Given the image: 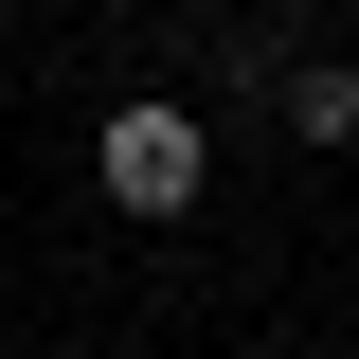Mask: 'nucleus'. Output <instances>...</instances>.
<instances>
[{
    "instance_id": "obj_1",
    "label": "nucleus",
    "mask_w": 359,
    "mask_h": 359,
    "mask_svg": "<svg viewBox=\"0 0 359 359\" xmlns=\"http://www.w3.org/2000/svg\"><path fill=\"white\" fill-rule=\"evenodd\" d=\"M198 180H216V126L180 108V90H144V108H108V216H198Z\"/></svg>"
},
{
    "instance_id": "obj_2",
    "label": "nucleus",
    "mask_w": 359,
    "mask_h": 359,
    "mask_svg": "<svg viewBox=\"0 0 359 359\" xmlns=\"http://www.w3.org/2000/svg\"><path fill=\"white\" fill-rule=\"evenodd\" d=\"M269 108H287V144H359V72H341V54H306Z\"/></svg>"
}]
</instances>
